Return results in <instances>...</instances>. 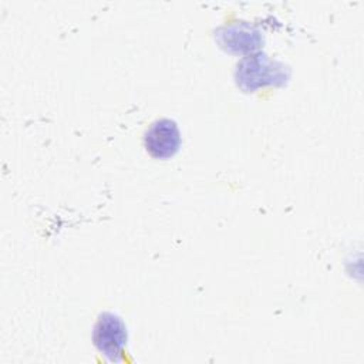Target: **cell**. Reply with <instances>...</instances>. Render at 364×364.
<instances>
[{"mask_svg":"<svg viewBox=\"0 0 364 364\" xmlns=\"http://www.w3.org/2000/svg\"><path fill=\"white\" fill-rule=\"evenodd\" d=\"M127 340V327L119 316L111 311L98 316L92 330V343L108 361L118 363L124 358Z\"/></svg>","mask_w":364,"mask_h":364,"instance_id":"obj_1","label":"cell"},{"mask_svg":"<svg viewBox=\"0 0 364 364\" xmlns=\"http://www.w3.org/2000/svg\"><path fill=\"white\" fill-rule=\"evenodd\" d=\"M284 65L257 53L243 58L237 64L236 80L243 90H255L266 84H282L286 78Z\"/></svg>","mask_w":364,"mask_h":364,"instance_id":"obj_2","label":"cell"},{"mask_svg":"<svg viewBox=\"0 0 364 364\" xmlns=\"http://www.w3.org/2000/svg\"><path fill=\"white\" fill-rule=\"evenodd\" d=\"M181 132L175 121L159 118L154 121L144 134V146L155 159L173 156L181 148Z\"/></svg>","mask_w":364,"mask_h":364,"instance_id":"obj_3","label":"cell"}]
</instances>
